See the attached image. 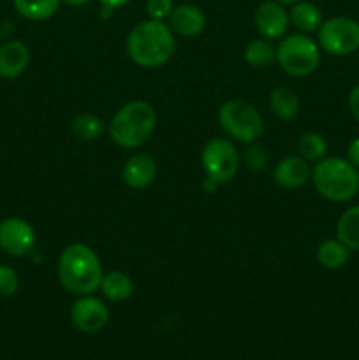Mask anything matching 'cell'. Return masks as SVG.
Listing matches in <instances>:
<instances>
[{
  "instance_id": "obj_1",
  "label": "cell",
  "mask_w": 359,
  "mask_h": 360,
  "mask_svg": "<svg viewBox=\"0 0 359 360\" xmlns=\"http://www.w3.org/2000/svg\"><path fill=\"white\" fill-rule=\"evenodd\" d=\"M56 274L63 290L81 297L99 290L104 269L94 248L83 243H74L60 253Z\"/></svg>"
},
{
  "instance_id": "obj_2",
  "label": "cell",
  "mask_w": 359,
  "mask_h": 360,
  "mask_svg": "<svg viewBox=\"0 0 359 360\" xmlns=\"http://www.w3.org/2000/svg\"><path fill=\"white\" fill-rule=\"evenodd\" d=\"M127 55L137 67L158 69L172 58L176 39L165 21L144 20L129 32L125 41Z\"/></svg>"
},
{
  "instance_id": "obj_3",
  "label": "cell",
  "mask_w": 359,
  "mask_h": 360,
  "mask_svg": "<svg viewBox=\"0 0 359 360\" xmlns=\"http://www.w3.org/2000/svg\"><path fill=\"white\" fill-rule=\"evenodd\" d=\"M157 127L155 109L144 101H130L123 104L109 122V137L125 150H137L150 141Z\"/></svg>"
},
{
  "instance_id": "obj_4",
  "label": "cell",
  "mask_w": 359,
  "mask_h": 360,
  "mask_svg": "<svg viewBox=\"0 0 359 360\" xmlns=\"http://www.w3.org/2000/svg\"><path fill=\"white\" fill-rule=\"evenodd\" d=\"M310 179L317 193L331 202H347L359 192V169L347 158L324 157L313 165Z\"/></svg>"
},
{
  "instance_id": "obj_5",
  "label": "cell",
  "mask_w": 359,
  "mask_h": 360,
  "mask_svg": "<svg viewBox=\"0 0 359 360\" xmlns=\"http://www.w3.org/2000/svg\"><path fill=\"white\" fill-rule=\"evenodd\" d=\"M277 62L289 76H310L320 65V46L308 34H287L277 46Z\"/></svg>"
},
{
  "instance_id": "obj_6",
  "label": "cell",
  "mask_w": 359,
  "mask_h": 360,
  "mask_svg": "<svg viewBox=\"0 0 359 360\" xmlns=\"http://www.w3.org/2000/svg\"><path fill=\"white\" fill-rule=\"evenodd\" d=\"M218 123L231 139L239 143H256L264 134V120L250 102L231 98L218 108Z\"/></svg>"
},
{
  "instance_id": "obj_7",
  "label": "cell",
  "mask_w": 359,
  "mask_h": 360,
  "mask_svg": "<svg viewBox=\"0 0 359 360\" xmlns=\"http://www.w3.org/2000/svg\"><path fill=\"white\" fill-rule=\"evenodd\" d=\"M241 157L236 144L227 137H213L204 144L201 151V165L208 179L217 185L232 181L239 171Z\"/></svg>"
},
{
  "instance_id": "obj_8",
  "label": "cell",
  "mask_w": 359,
  "mask_h": 360,
  "mask_svg": "<svg viewBox=\"0 0 359 360\" xmlns=\"http://www.w3.org/2000/svg\"><path fill=\"white\" fill-rule=\"evenodd\" d=\"M317 44L333 56H348L359 49V23L354 18L324 20L317 30Z\"/></svg>"
},
{
  "instance_id": "obj_9",
  "label": "cell",
  "mask_w": 359,
  "mask_h": 360,
  "mask_svg": "<svg viewBox=\"0 0 359 360\" xmlns=\"http://www.w3.org/2000/svg\"><path fill=\"white\" fill-rule=\"evenodd\" d=\"M37 236L25 218L9 217L0 221V250L11 257H25L34 252Z\"/></svg>"
},
{
  "instance_id": "obj_10",
  "label": "cell",
  "mask_w": 359,
  "mask_h": 360,
  "mask_svg": "<svg viewBox=\"0 0 359 360\" xmlns=\"http://www.w3.org/2000/svg\"><path fill=\"white\" fill-rule=\"evenodd\" d=\"M70 322L83 334L101 333L109 322L108 304L94 294L81 295L70 306Z\"/></svg>"
},
{
  "instance_id": "obj_11",
  "label": "cell",
  "mask_w": 359,
  "mask_h": 360,
  "mask_svg": "<svg viewBox=\"0 0 359 360\" xmlns=\"http://www.w3.org/2000/svg\"><path fill=\"white\" fill-rule=\"evenodd\" d=\"M256 28L260 37L267 41H278V39L287 35L291 27V18H289L287 7L278 4L277 0H264L256 11Z\"/></svg>"
},
{
  "instance_id": "obj_12",
  "label": "cell",
  "mask_w": 359,
  "mask_h": 360,
  "mask_svg": "<svg viewBox=\"0 0 359 360\" xmlns=\"http://www.w3.org/2000/svg\"><path fill=\"white\" fill-rule=\"evenodd\" d=\"M168 21L172 34L185 39L197 37L206 28V14H204V11L201 7L194 6V4L175 6Z\"/></svg>"
},
{
  "instance_id": "obj_13",
  "label": "cell",
  "mask_w": 359,
  "mask_h": 360,
  "mask_svg": "<svg viewBox=\"0 0 359 360\" xmlns=\"http://www.w3.org/2000/svg\"><path fill=\"white\" fill-rule=\"evenodd\" d=\"M157 160L148 153H134L122 169V179L129 188L143 190L157 178Z\"/></svg>"
},
{
  "instance_id": "obj_14",
  "label": "cell",
  "mask_w": 359,
  "mask_h": 360,
  "mask_svg": "<svg viewBox=\"0 0 359 360\" xmlns=\"http://www.w3.org/2000/svg\"><path fill=\"white\" fill-rule=\"evenodd\" d=\"M312 169H310V162L299 155H289L278 160V164L273 169V181L278 186L287 190L301 188L308 183Z\"/></svg>"
},
{
  "instance_id": "obj_15",
  "label": "cell",
  "mask_w": 359,
  "mask_h": 360,
  "mask_svg": "<svg viewBox=\"0 0 359 360\" xmlns=\"http://www.w3.org/2000/svg\"><path fill=\"white\" fill-rule=\"evenodd\" d=\"M30 63V49L25 42L11 39L0 46V77L16 79Z\"/></svg>"
},
{
  "instance_id": "obj_16",
  "label": "cell",
  "mask_w": 359,
  "mask_h": 360,
  "mask_svg": "<svg viewBox=\"0 0 359 360\" xmlns=\"http://www.w3.org/2000/svg\"><path fill=\"white\" fill-rule=\"evenodd\" d=\"M271 112L285 123L294 122L301 111V98L291 86H277L270 95Z\"/></svg>"
},
{
  "instance_id": "obj_17",
  "label": "cell",
  "mask_w": 359,
  "mask_h": 360,
  "mask_svg": "<svg viewBox=\"0 0 359 360\" xmlns=\"http://www.w3.org/2000/svg\"><path fill=\"white\" fill-rule=\"evenodd\" d=\"M99 290L102 292V297H104L106 301L115 302V304L125 302L134 292L132 278H130L129 274L122 273V271L104 273Z\"/></svg>"
},
{
  "instance_id": "obj_18",
  "label": "cell",
  "mask_w": 359,
  "mask_h": 360,
  "mask_svg": "<svg viewBox=\"0 0 359 360\" xmlns=\"http://www.w3.org/2000/svg\"><path fill=\"white\" fill-rule=\"evenodd\" d=\"M289 18H291L292 27L298 28L301 34H312V32H317L324 21L322 13H320L319 7L312 2H306V0H299L298 4L291 6V9H289Z\"/></svg>"
},
{
  "instance_id": "obj_19",
  "label": "cell",
  "mask_w": 359,
  "mask_h": 360,
  "mask_svg": "<svg viewBox=\"0 0 359 360\" xmlns=\"http://www.w3.org/2000/svg\"><path fill=\"white\" fill-rule=\"evenodd\" d=\"M243 60L252 69H267L277 62V48L267 39H253L245 46Z\"/></svg>"
},
{
  "instance_id": "obj_20",
  "label": "cell",
  "mask_w": 359,
  "mask_h": 360,
  "mask_svg": "<svg viewBox=\"0 0 359 360\" xmlns=\"http://www.w3.org/2000/svg\"><path fill=\"white\" fill-rule=\"evenodd\" d=\"M351 259V250L340 239H326L317 248V262L324 269H341Z\"/></svg>"
},
{
  "instance_id": "obj_21",
  "label": "cell",
  "mask_w": 359,
  "mask_h": 360,
  "mask_svg": "<svg viewBox=\"0 0 359 360\" xmlns=\"http://www.w3.org/2000/svg\"><path fill=\"white\" fill-rule=\"evenodd\" d=\"M336 239L351 252H359V204L345 210L336 224Z\"/></svg>"
},
{
  "instance_id": "obj_22",
  "label": "cell",
  "mask_w": 359,
  "mask_h": 360,
  "mask_svg": "<svg viewBox=\"0 0 359 360\" xmlns=\"http://www.w3.org/2000/svg\"><path fill=\"white\" fill-rule=\"evenodd\" d=\"M62 0H13L14 11L28 21L49 20L58 11Z\"/></svg>"
},
{
  "instance_id": "obj_23",
  "label": "cell",
  "mask_w": 359,
  "mask_h": 360,
  "mask_svg": "<svg viewBox=\"0 0 359 360\" xmlns=\"http://www.w3.org/2000/svg\"><path fill=\"white\" fill-rule=\"evenodd\" d=\"M70 132L81 143H94L106 132V125L99 116L92 112H81L70 122Z\"/></svg>"
},
{
  "instance_id": "obj_24",
  "label": "cell",
  "mask_w": 359,
  "mask_h": 360,
  "mask_svg": "<svg viewBox=\"0 0 359 360\" xmlns=\"http://www.w3.org/2000/svg\"><path fill=\"white\" fill-rule=\"evenodd\" d=\"M298 153L306 162L322 160L327 153L326 137L320 132H315V130H308V132L301 134L298 139Z\"/></svg>"
},
{
  "instance_id": "obj_25",
  "label": "cell",
  "mask_w": 359,
  "mask_h": 360,
  "mask_svg": "<svg viewBox=\"0 0 359 360\" xmlns=\"http://www.w3.org/2000/svg\"><path fill=\"white\" fill-rule=\"evenodd\" d=\"M241 162L250 172H263L270 164V153H267L266 146L256 141V143L246 144Z\"/></svg>"
},
{
  "instance_id": "obj_26",
  "label": "cell",
  "mask_w": 359,
  "mask_h": 360,
  "mask_svg": "<svg viewBox=\"0 0 359 360\" xmlns=\"http://www.w3.org/2000/svg\"><path fill=\"white\" fill-rule=\"evenodd\" d=\"M20 288V276L16 269L7 264H0V297H11Z\"/></svg>"
},
{
  "instance_id": "obj_27",
  "label": "cell",
  "mask_w": 359,
  "mask_h": 360,
  "mask_svg": "<svg viewBox=\"0 0 359 360\" xmlns=\"http://www.w3.org/2000/svg\"><path fill=\"white\" fill-rule=\"evenodd\" d=\"M175 9L172 0H146V14L150 20L165 21Z\"/></svg>"
},
{
  "instance_id": "obj_28",
  "label": "cell",
  "mask_w": 359,
  "mask_h": 360,
  "mask_svg": "<svg viewBox=\"0 0 359 360\" xmlns=\"http://www.w3.org/2000/svg\"><path fill=\"white\" fill-rule=\"evenodd\" d=\"M348 109H351L352 118L359 123V83L352 88L348 95Z\"/></svg>"
},
{
  "instance_id": "obj_29",
  "label": "cell",
  "mask_w": 359,
  "mask_h": 360,
  "mask_svg": "<svg viewBox=\"0 0 359 360\" xmlns=\"http://www.w3.org/2000/svg\"><path fill=\"white\" fill-rule=\"evenodd\" d=\"M347 160L354 165L355 169H359V136L348 143L347 146Z\"/></svg>"
},
{
  "instance_id": "obj_30",
  "label": "cell",
  "mask_w": 359,
  "mask_h": 360,
  "mask_svg": "<svg viewBox=\"0 0 359 360\" xmlns=\"http://www.w3.org/2000/svg\"><path fill=\"white\" fill-rule=\"evenodd\" d=\"M99 4H101V7H106V9H120V7L127 6V4L130 2V0H97Z\"/></svg>"
},
{
  "instance_id": "obj_31",
  "label": "cell",
  "mask_w": 359,
  "mask_h": 360,
  "mask_svg": "<svg viewBox=\"0 0 359 360\" xmlns=\"http://www.w3.org/2000/svg\"><path fill=\"white\" fill-rule=\"evenodd\" d=\"M90 2L92 0H62V4H65V6L69 7H84Z\"/></svg>"
},
{
  "instance_id": "obj_32",
  "label": "cell",
  "mask_w": 359,
  "mask_h": 360,
  "mask_svg": "<svg viewBox=\"0 0 359 360\" xmlns=\"http://www.w3.org/2000/svg\"><path fill=\"white\" fill-rule=\"evenodd\" d=\"M277 2L282 4V6L287 7V6H294V4H298L299 0H277Z\"/></svg>"
}]
</instances>
